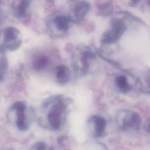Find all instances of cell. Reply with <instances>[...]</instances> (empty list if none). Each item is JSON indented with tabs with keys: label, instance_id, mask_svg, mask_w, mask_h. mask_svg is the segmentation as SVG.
Returning a JSON list of instances; mask_svg holds the SVG:
<instances>
[{
	"label": "cell",
	"instance_id": "obj_1",
	"mask_svg": "<svg viewBox=\"0 0 150 150\" xmlns=\"http://www.w3.org/2000/svg\"><path fill=\"white\" fill-rule=\"evenodd\" d=\"M64 99L54 97L47 100L43 104V108L47 110L46 120L50 128L57 130L61 127L65 116L67 104Z\"/></svg>",
	"mask_w": 150,
	"mask_h": 150
},
{
	"label": "cell",
	"instance_id": "obj_2",
	"mask_svg": "<svg viewBox=\"0 0 150 150\" xmlns=\"http://www.w3.org/2000/svg\"><path fill=\"white\" fill-rule=\"evenodd\" d=\"M94 57V54L87 47H80L76 49L71 58V65L75 73L79 76L87 74L90 62Z\"/></svg>",
	"mask_w": 150,
	"mask_h": 150
},
{
	"label": "cell",
	"instance_id": "obj_3",
	"mask_svg": "<svg viewBox=\"0 0 150 150\" xmlns=\"http://www.w3.org/2000/svg\"><path fill=\"white\" fill-rule=\"evenodd\" d=\"M117 122L124 131H134L139 128L141 118L139 115L129 110H122L117 115Z\"/></svg>",
	"mask_w": 150,
	"mask_h": 150
},
{
	"label": "cell",
	"instance_id": "obj_4",
	"mask_svg": "<svg viewBox=\"0 0 150 150\" xmlns=\"http://www.w3.org/2000/svg\"><path fill=\"white\" fill-rule=\"evenodd\" d=\"M125 30V25L122 21H114L111 28L103 34L101 42L104 45H110L120 38Z\"/></svg>",
	"mask_w": 150,
	"mask_h": 150
},
{
	"label": "cell",
	"instance_id": "obj_5",
	"mask_svg": "<svg viewBox=\"0 0 150 150\" xmlns=\"http://www.w3.org/2000/svg\"><path fill=\"white\" fill-rule=\"evenodd\" d=\"M22 44V38L19 32L14 28L6 30L3 40V46L9 50L13 51L18 49Z\"/></svg>",
	"mask_w": 150,
	"mask_h": 150
},
{
	"label": "cell",
	"instance_id": "obj_6",
	"mask_svg": "<svg viewBox=\"0 0 150 150\" xmlns=\"http://www.w3.org/2000/svg\"><path fill=\"white\" fill-rule=\"evenodd\" d=\"M12 109L15 111L16 114V125L21 131H26L29 128V124L26 119L25 111L26 105L22 101H18L14 103Z\"/></svg>",
	"mask_w": 150,
	"mask_h": 150
},
{
	"label": "cell",
	"instance_id": "obj_7",
	"mask_svg": "<svg viewBox=\"0 0 150 150\" xmlns=\"http://www.w3.org/2000/svg\"><path fill=\"white\" fill-rule=\"evenodd\" d=\"M90 122L93 127V134L94 137H100L105 132L107 121L104 118L99 115H94L91 117Z\"/></svg>",
	"mask_w": 150,
	"mask_h": 150
},
{
	"label": "cell",
	"instance_id": "obj_8",
	"mask_svg": "<svg viewBox=\"0 0 150 150\" xmlns=\"http://www.w3.org/2000/svg\"><path fill=\"white\" fill-rule=\"evenodd\" d=\"M54 74L56 80L59 84H67L70 80V70L65 65L60 64L57 66L54 69Z\"/></svg>",
	"mask_w": 150,
	"mask_h": 150
},
{
	"label": "cell",
	"instance_id": "obj_9",
	"mask_svg": "<svg viewBox=\"0 0 150 150\" xmlns=\"http://www.w3.org/2000/svg\"><path fill=\"white\" fill-rule=\"evenodd\" d=\"M49 57L44 54H39L34 57L32 61V66L36 71L43 70L49 64Z\"/></svg>",
	"mask_w": 150,
	"mask_h": 150
},
{
	"label": "cell",
	"instance_id": "obj_10",
	"mask_svg": "<svg viewBox=\"0 0 150 150\" xmlns=\"http://www.w3.org/2000/svg\"><path fill=\"white\" fill-rule=\"evenodd\" d=\"M115 83L118 90L121 93H126L131 88L127 79L124 75L117 76L115 79Z\"/></svg>",
	"mask_w": 150,
	"mask_h": 150
},
{
	"label": "cell",
	"instance_id": "obj_11",
	"mask_svg": "<svg viewBox=\"0 0 150 150\" xmlns=\"http://www.w3.org/2000/svg\"><path fill=\"white\" fill-rule=\"evenodd\" d=\"M8 59L6 57L4 47H0V82L5 77V75L8 70Z\"/></svg>",
	"mask_w": 150,
	"mask_h": 150
},
{
	"label": "cell",
	"instance_id": "obj_12",
	"mask_svg": "<svg viewBox=\"0 0 150 150\" xmlns=\"http://www.w3.org/2000/svg\"><path fill=\"white\" fill-rule=\"evenodd\" d=\"M144 84L143 88L146 93H150V70H148L144 77Z\"/></svg>",
	"mask_w": 150,
	"mask_h": 150
},
{
	"label": "cell",
	"instance_id": "obj_13",
	"mask_svg": "<svg viewBox=\"0 0 150 150\" xmlns=\"http://www.w3.org/2000/svg\"><path fill=\"white\" fill-rule=\"evenodd\" d=\"M32 149H47V145L43 142H36L34 145H33Z\"/></svg>",
	"mask_w": 150,
	"mask_h": 150
},
{
	"label": "cell",
	"instance_id": "obj_14",
	"mask_svg": "<svg viewBox=\"0 0 150 150\" xmlns=\"http://www.w3.org/2000/svg\"><path fill=\"white\" fill-rule=\"evenodd\" d=\"M145 128H146V129L147 130V131L149 132H150V121H149L146 123V125H145Z\"/></svg>",
	"mask_w": 150,
	"mask_h": 150
}]
</instances>
